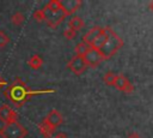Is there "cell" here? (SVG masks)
Here are the masks:
<instances>
[{
  "label": "cell",
  "instance_id": "ba28073f",
  "mask_svg": "<svg viewBox=\"0 0 153 138\" xmlns=\"http://www.w3.org/2000/svg\"><path fill=\"white\" fill-rule=\"evenodd\" d=\"M82 58H84L87 67H97L104 60L103 56H102V54L97 49H93V48H91Z\"/></svg>",
  "mask_w": 153,
  "mask_h": 138
},
{
  "label": "cell",
  "instance_id": "3957f363",
  "mask_svg": "<svg viewBox=\"0 0 153 138\" xmlns=\"http://www.w3.org/2000/svg\"><path fill=\"white\" fill-rule=\"evenodd\" d=\"M1 138H25L27 136V130L19 121H13L5 124L0 130Z\"/></svg>",
  "mask_w": 153,
  "mask_h": 138
},
{
  "label": "cell",
  "instance_id": "7a4b0ae2",
  "mask_svg": "<svg viewBox=\"0 0 153 138\" xmlns=\"http://www.w3.org/2000/svg\"><path fill=\"white\" fill-rule=\"evenodd\" d=\"M108 32H109V36H108L105 43L98 49V52L102 54L104 60L105 59H110L111 56H114L123 46L122 38L111 28H108Z\"/></svg>",
  "mask_w": 153,
  "mask_h": 138
},
{
  "label": "cell",
  "instance_id": "30bf717a",
  "mask_svg": "<svg viewBox=\"0 0 153 138\" xmlns=\"http://www.w3.org/2000/svg\"><path fill=\"white\" fill-rule=\"evenodd\" d=\"M108 36H109V32H108V28H103V30L100 31V34L92 41V43L90 44V47L91 48H93V49H99L104 43H105V41H106V38H108Z\"/></svg>",
  "mask_w": 153,
  "mask_h": 138
},
{
  "label": "cell",
  "instance_id": "7402d4cb",
  "mask_svg": "<svg viewBox=\"0 0 153 138\" xmlns=\"http://www.w3.org/2000/svg\"><path fill=\"white\" fill-rule=\"evenodd\" d=\"M5 85H6V80L0 76V89H1L2 86H5Z\"/></svg>",
  "mask_w": 153,
  "mask_h": 138
},
{
  "label": "cell",
  "instance_id": "8992f818",
  "mask_svg": "<svg viewBox=\"0 0 153 138\" xmlns=\"http://www.w3.org/2000/svg\"><path fill=\"white\" fill-rule=\"evenodd\" d=\"M0 121L5 124H10V122H13V121H18V114L17 112L11 108L10 106L7 104H2L0 107Z\"/></svg>",
  "mask_w": 153,
  "mask_h": 138
},
{
  "label": "cell",
  "instance_id": "ac0fdd59",
  "mask_svg": "<svg viewBox=\"0 0 153 138\" xmlns=\"http://www.w3.org/2000/svg\"><path fill=\"white\" fill-rule=\"evenodd\" d=\"M8 43H10V36L5 31L0 30V49L1 48H5Z\"/></svg>",
  "mask_w": 153,
  "mask_h": 138
},
{
  "label": "cell",
  "instance_id": "8fae6325",
  "mask_svg": "<svg viewBox=\"0 0 153 138\" xmlns=\"http://www.w3.org/2000/svg\"><path fill=\"white\" fill-rule=\"evenodd\" d=\"M103 30V28H100V26H94V28H92L91 30H88L84 36H82V42H85V43H87L88 46L92 43V41L100 34V31Z\"/></svg>",
  "mask_w": 153,
  "mask_h": 138
},
{
  "label": "cell",
  "instance_id": "2e32d148",
  "mask_svg": "<svg viewBox=\"0 0 153 138\" xmlns=\"http://www.w3.org/2000/svg\"><path fill=\"white\" fill-rule=\"evenodd\" d=\"M116 78H117V73L112 72V71H108L104 76H103V82L106 84V85H110V86H114L115 82H116Z\"/></svg>",
  "mask_w": 153,
  "mask_h": 138
},
{
  "label": "cell",
  "instance_id": "9a60e30c",
  "mask_svg": "<svg viewBox=\"0 0 153 138\" xmlns=\"http://www.w3.org/2000/svg\"><path fill=\"white\" fill-rule=\"evenodd\" d=\"M90 49H91V47H90L87 43H85V42H80V43H78V44L75 46L74 52H75V55L84 56V55H85Z\"/></svg>",
  "mask_w": 153,
  "mask_h": 138
},
{
  "label": "cell",
  "instance_id": "277c9868",
  "mask_svg": "<svg viewBox=\"0 0 153 138\" xmlns=\"http://www.w3.org/2000/svg\"><path fill=\"white\" fill-rule=\"evenodd\" d=\"M42 11H43V14H44V22L51 29L57 28L63 22V19L68 16L65 7L60 11H51V10H48L47 7H43Z\"/></svg>",
  "mask_w": 153,
  "mask_h": 138
},
{
  "label": "cell",
  "instance_id": "ffe728a7",
  "mask_svg": "<svg viewBox=\"0 0 153 138\" xmlns=\"http://www.w3.org/2000/svg\"><path fill=\"white\" fill-rule=\"evenodd\" d=\"M33 19H36L37 22H43V20H44V14H43L42 8H41V10H37V11L33 13Z\"/></svg>",
  "mask_w": 153,
  "mask_h": 138
},
{
  "label": "cell",
  "instance_id": "9c48e42d",
  "mask_svg": "<svg viewBox=\"0 0 153 138\" xmlns=\"http://www.w3.org/2000/svg\"><path fill=\"white\" fill-rule=\"evenodd\" d=\"M43 121L45 124H48L51 128L56 130L62 122H63V118H62V114L57 110V109H51L45 118L43 119Z\"/></svg>",
  "mask_w": 153,
  "mask_h": 138
},
{
  "label": "cell",
  "instance_id": "4fadbf2b",
  "mask_svg": "<svg viewBox=\"0 0 153 138\" xmlns=\"http://www.w3.org/2000/svg\"><path fill=\"white\" fill-rule=\"evenodd\" d=\"M38 131H39V133L44 137V138H50L51 136H53V133H54V128H51L48 124H45L44 121H42L41 124H38Z\"/></svg>",
  "mask_w": 153,
  "mask_h": 138
},
{
  "label": "cell",
  "instance_id": "6da1fadb",
  "mask_svg": "<svg viewBox=\"0 0 153 138\" xmlns=\"http://www.w3.org/2000/svg\"><path fill=\"white\" fill-rule=\"evenodd\" d=\"M54 91L55 90H31L26 85L25 82H23L20 78H16L14 82L4 90V96H6V98H8L14 104V107L20 108L33 95L45 94V92H54Z\"/></svg>",
  "mask_w": 153,
  "mask_h": 138
},
{
  "label": "cell",
  "instance_id": "44dd1931",
  "mask_svg": "<svg viewBox=\"0 0 153 138\" xmlns=\"http://www.w3.org/2000/svg\"><path fill=\"white\" fill-rule=\"evenodd\" d=\"M54 138H68V137H67V134L65 132H59L57 134H55Z\"/></svg>",
  "mask_w": 153,
  "mask_h": 138
},
{
  "label": "cell",
  "instance_id": "cb8c5ba5",
  "mask_svg": "<svg viewBox=\"0 0 153 138\" xmlns=\"http://www.w3.org/2000/svg\"><path fill=\"white\" fill-rule=\"evenodd\" d=\"M148 8H149V11H151V12H153V0L148 4Z\"/></svg>",
  "mask_w": 153,
  "mask_h": 138
},
{
  "label": "cell",
  "instance_id": "5bb4252c",
  "mask_svg": "<svg viewBox=\"0 0 153 138\" xmlns=\"http://www.w3.org/2000/svg\"><path fill=\"white\" fill-rule=\"evenodd\" d=\"M27 65L33 68V70H38L42 65H43V59L38 55V54H33L29 60H27Z\"/></svg>",
  "mask_w": 153,
  "mask_h": 138
},
{
  "label": "cell",
  "instance_id": "d6986e66",
  "mask_svg": "<svg viewBox=\"0 0 153 138\" xmlns=\"http://www.w3.org/2000/svg\"><path fill=\"white\" fill-rule=\"evenodd\" d=\"M63 36H65V38H67V40H73L75 36H76V31H74V30H72V29H66L65 31H63Z\"/></svg>",
  "mask_w": 153,
  "mask_h": 138
},
{
  "label": "cell",
  "instance_id": "52a82bcc",
  "mask_svg": "<svg viewBox=\"0 0 153 138\" xmlns=\"http://www.w3.org/2000/svg\"><path fill=\"white\" fill-rule=\"evenodd\" d=\"M114 86H115L117 90H120V91H122V92H124V94H131V92L134 91V85H133V84L130 83V80H129L124 74H122V73L117 74V78H116V82H115Z\"/></svg>",
  "mask_w": 153,
  "mask_h": 138
},
{
  "label": "cell",
  "instance_id": "e0dca14e",
  "mask_svg": "<svg viewBox=\"0 0 153 138\" xmlns=\"http://www.w3.org/2000/svg\"><path fill=\"white\" fill-rule=\"evenodd\" d=\"M24 14L22 13V12H16L14 14H12V17H11V23L13 24V25H17V26H19V25H22V23L24 22Z\"/></svg>",
  "mask_w": 153,
  "mask_h": 138
},
{
  "label": "cell",
  "instance_id": "7c38bea8",
  "mask_svg": "<svg viewBox=\"0 0 153 138\" xmlns=\"http://www.w3.org/2000/svg\"><path fill=\"white\" fill-rule=\"evenodd\" d=\"M82 26H84V20L78 16H73L68 22V28L74 30V31L80 30Z\"/></svg>",
  "mask_w": 153,
  "mask_h": 138
},
{
  "label": "cell",
  "instance_id": "603a6c76",
  "mask_svg": "<svg viewBox=\"0 0 153 138\" xmlns=\"http://www.w3.org/2000/svg\"><path fill=\"white\" fill-rule=\"evenodd\" d=\"M127 138H141V137H140L137 133H130V134H129Z\"/></svg>",
  "mask_w": 153,
  "mask_h": 138
},
{
  "label": "cell",
  "instance_id": "5b68a950",
  "mask_svg": "<svg viewBox=\"0 0 153 138\" xmlns=\"http://www.w3.org/2000/svg\"><path fill=\"white\" fill-rule=\"evenodd\" d=\"M67 67L76 76H80L84 73V71L86 70V62L84 60L82 56H79V55H74L68 62H67Z\"/></svg>",
  "mask_w": 153,
  "mask_h": 138
}]
</instances>
